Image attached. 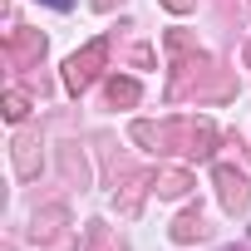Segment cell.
I'll list each match as a JSON object with an SVG mask.
<instances>
[{"label": "cell", "instance_id": "cell-1", "mask_svg": "<svg viewBox=\"0 0 251 251\" xmlns=\"http://www.w3.org/2000/svg\"><path fill=\"white\" fill-rule=\"evenodd\" d=\"M45 5H54V10H69V5H74V0H45Z\"/></svg>", "mask_w": 251, "mask_h": 251}]
</instances>
